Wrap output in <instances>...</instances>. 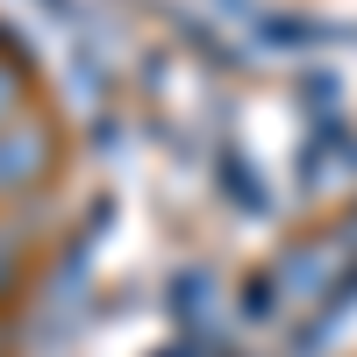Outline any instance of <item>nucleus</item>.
Wrapping results in <instances>:
<instances>
[{
    "label": "nucleus",
    "instance_id": "f257e3e1",
    "mask_svg": "<svg viewBox=\"0 0 357 357\" xmlns=\"http://www.w3.org/2000/svg\"><path fill=\"white\" fill-rule=\"evenodd\" d=\"M43 172H50V129L29 122V114H15V122L0 129V200H8V193H29Z\"/></svg>",
    "mask_w": 357,
    "mask_h": 357
},
{
    "label": "nucleus",
    "instance_id": "7ed1b4c3",
    "mask_svg": "<svg viewBox=\"0 0 357 357\" xmlns=\"http://www.w3.org/2000/svg\"><path fill=\"white\" fill-rule=\"evenodd\" d=\"M8 286H15V257L0 250V293H8Z\"/></svg>",
    "mask_w": 357,
    "mask_h": 357
},
{
    "label": "nucleus",
    "instance_id": "f03ea898",
    "mask_svg": "<svg viewBox=\"0 0 357 357\" xmlns=\"http://www.w3.org/2000/svg\"><path fill=\"white\" fill-rule=\"evenodd\" d=\"M15 107H22V79H15V72H0V129L15 122Z\"/></svg>",
    "mask_w": 357,
    "mask_h": 357
}]
</instances>
